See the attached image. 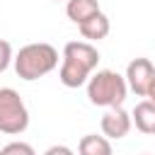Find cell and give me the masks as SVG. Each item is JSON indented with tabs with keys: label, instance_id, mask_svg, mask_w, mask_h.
<instances>
[{
	"label": "cell",
	"instance_id": "obj_1",
	"mask_svg": "<svg viewBox=\"0 0 155 155\" xmlns=\"http://www.w3.org/2000/svg\"><path fill=\"white\" fill-rule=\"evenodd\" d=\"M56 65H58V51L51 44H44V41L27 44L15 56V73L27 82L48 75Z\"/></svg>",
	"mask_w": 155,
	"mask_h": 155
},
{
	"label": "cell",
	"instance_id": "obj_2",
	"mask_svg": "<svg viewBox=\"0 0 155 155\" xmlns=\"http://www.w3.org/2000/svg\"><path fill=\"white\" fill-rule=\"evenodd\" d=\"M126 92H128L126 78L119 75L116 70H97L87 80V97L97 107H109V109L121 107Z\"/></svg>",
	"mask_w": 155,
	"mask_h": 155
},
{
	"label": "cell",
	"instance_id": "obj_3",
	"mask_svg": "<svg viewBox=\"0 0 155 155\" xmlns=\"http://www.w3.org/2000/svg\"><path fill=\"white\" fill-rule=\"evenodd\" d=\"M29 126V111L24 99L12 87H0V133L17 136L27 131Z\"/></svg>",
	"mask_w": 155,
	"mask_h": 155
},
{
	"label": "cell",
	"instance_id": "obj_4",
	"mask_svg": "<svg viewBox=\"0 0 155 155\" xmlns=\"http://www.w3.org/2000/svg\"><path fill=\"white\" fill-rule=\"evenodd\" d=\"M155 78V68L148 58H133L126 68V85L138 94V97H145L148 94V87Z\"/></svg>",
	"mask_w": 155,
	"mask_h": 155
},
{
	"label": "cell",
	"instance_id": "obj_5",
	"mask_svg": "<svg viewBox=\"0 0 155 155\" xmlns=\"http://www.w3.org/2000/svg\"><path fill=\"white\" fill-rule=\"evenodd\" d=\"M63 61H73V63H78L92 73L99 63V51L87 41H68L63 48Z\"/></svg>",
	"mask_w": 155,
	"mask_h": 155
},
{
	"label": "cell",
	"instance_id": "obj_6",
	"mask_svg": "<svg viewBox=\"0 0 155 155\" xmlns=\"http://www.w3.org/2000/svg\"><path fill=\"white\" fill-rule=\"evenodd\" d=\"M131 114L128 111H124L121 107H114V109H109L104 116H102V133L107 136V138H111V140H119V138H124V136H128V131H131Z\"/></svg>",
	"mask_w": 155,
	"mask_h": 155
},
{
	"label": "cell",
	"instance_id": "obj_7",
	"mask_svg": "<svg viewBox=\"0 0 155 155\" xmlns=\"http://www.w3.org/2000/svg\"><path fill=\"white\" fill-rule=\"evenodd\" d=\"M131 119L136 124V128L140 133H148V136H155V104L153 102H138L131 111Z\"/></svg>",
	"mask_w": 155,
	"mask_h": 155
},
{
	"label": "cell",
	"instance_id": "obj_8",
	"mask_svg": "<svg viewBox=\"0 0 155 155\" xmlns=\"http://www.w3.org/2000/svg\"><path fill=\"white\" fill-rule=\"evenodd\" d=\"M97 12H102L97 0H68V5H65L68 19H73L78 27H80L82 22H87L90 17H94Z\"/></svg>",
	"mask_w": 155,
	"mask_h": 155
},
{
	"label": "cell",
	"instance_id": "obj_9",
	"mask_svg": "<svg viewBox=\"0 0 155 155\" xmlns=\"http://www.w3.org/2000/svg\"><path fill=\"white\" fill-rule=\"evenodd\" d=\"M78 29H80L82 39H87V41H99V39H104V36L109 34V17H107L104 12H97L94 17H90L87 22H82Z\"/></svg>",
	"mask_w": 155,
	"mask_h": 155
},
{
	"label": "cell",
	"instance_id": "obj_10",
	"mask_svg": "<svg viewBox=\"0 0 155 155\" xmlns=\"http://www.w3.org/2000/svg\"><path fill=\"white\" fill-rule=\"evenodd\" d=\"M78 155H114V150H111V143H109L107 136L87 133V136L80 138Z\"/></svg>",
	"mask_w": 155,
	"mask_h": 155
},
{
	"label": "cell",
	"instance_id": "obj_11",
	"mask_svg": "<svg viewBox=\"0 0 155 155\" xmlns=\"http://www.w3.org/2000/svg\"><path fill=\"white\" fill-rule=\"evenodd\" d=\"M90 78V70H85L82 65L73 63V61H63L61 63V70H58V80L65 85V87H80L85 85Z\"/></svg>",
	"mask_w": 155,
	"mask_h": 155
},
{
	"label": "cell",
	"instance_id": "obj_12",
	"mask_svg": "<svg viewBox=\"0 0 155 155\" xmlns=\"http://www.w3.org/2000/svg\"><path fill=\"white\" fill-rule=\"evenodd\" d=\"M0 153H2V155H36L34 148H31L29 143H22V140H12V143H7Z\"/></svg>",
	"mask_w": 155,
	"mask_h": 155
},
{
	"label": "cell",
	"instance_id": "obj_13",
	"mask_svg": "<svg viewBox=\"0 0 155 155\" xmlns=\"http://www.w3.org/2000/svg\"><path fill=\"white\" fill-rule=\"evenodd\" d=\"M10 63H12V46H10V41L0 39V73H5Z\"/></svg>",
	"mask_w": 155,
	"mask_h": 155
},
{
	"label": "cell",
	"instance_id": "obj_14",
	"mask_svg": "<svg viewBox=\"0 0 155 155\" xmlns=\"http://www.w3.org/2000/svg\"><path fill=\"white\" fill-rule=\"evenodd\" d=\"M44 155H75V153H73L68 145H51Z\"/></svg>",
	"mask_w": 155,
	"mask_h": 155
},
{
	"label": "cell",
	"instance_id": "obj_15",
	"mask_svg": "<svg viewBox=\"0 0 155 155\" xmlns=\"http://www.w3.org/2000/svg\"><path fill=\"white\" fill-rule=\"evenodd\" d=\"M145 97H148V102H153V104H155V78H153V82H150V87H148V94H145Z\"/></svg>",
	"mask_w": 155,
	"mask_h": 155
},
{
	"label": "cell",
	"instance_id": "obj_16",
	"mask_svg": "<svg viewBox=\"0 0 155 155\" xmlns=\"http://www.w3.org/2000/svg\"><path fill=\"white\" fill-rule=\"evenodd\" d=\"M143 155H148V153H143Z\"/></svg>",
	"mask_w": 155,
	"mask_h": 155
},
{
	"label": "cell",
	"instance_id": "obj_17",
	"mask_svg": "<svg viewBox=\"0 0 155 155\" xmlns=\"http://www.w3.org/2000/svg\"><path fill=\"white\" fill-rule=\"evenodd\" d=\"M56 2H58V0H56Z\"/></svg>",
	"mask_w": 155,
	"mask_h": 155
},
{
	"label": "cell",
	"instance_id": "obj_18",
	"mask_svg": "<svg viewBox=\"0 0 155 155\" xmlns=\"http://www.w3.org/2000/svg\"><path fill=\"white\" fill-rule=\"evenodd\" d=\"M0 155H2V153H0Z\"/></svg>",
	"mask_w": 155,
	"mask_h": 155
}]
</instances>
